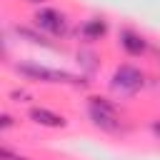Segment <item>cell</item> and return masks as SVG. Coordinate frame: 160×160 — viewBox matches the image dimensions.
I'll use <instances>...</instances> for the list:
<instances>
[{
    "instance_id": "1",
    "label": "cell",
    "mask_w": 160,
    "mask_h": 160,
    "mask_svg": "<svg viewBox=\"0 0 160 160\" xmlns=\"http://www.w3.org/2000/svg\"><path fill=\"white\" fill-rule=\"evenodd\" d=\"M88 112H90V120L102 128V130H120V112L118 108L108 100V98H100V95H92L88 98Z\"/></svg>"
},
{
    "instance_id": "2",
    "label": "cell",
    "mask_w": 160,
    "mask_h": 160,
    "mask_svg": "<svg viewBox=\"0 0 160 160\" xmlns=\"http://www.w3.org/2000/svg\"><path fill=\"white\" fill-rule=\"evenodd\" d=\"M15 70L30 80H40V82H70V85H85L82 78L72 75V72H65V70H52V68H45V65H35V62H22V65H15Z\"/></svg>"
},
{
    "instance_id": "3",
    "label": "cell",
    "mask_w": 160,
    "mask_h": 160,
    "mask_svg": "<svg viewBox=\"0 0 160 160\" xmlns=\"http://www.w3.org/2000/svg\"><path fill=\"white\" fill-rule=\"evenodd\" d=\"M110 85H112V90L120 92V95H132V92H138V90L145 85V75H142L135 65H118L115 72H112Z\"/></svg>"
},
{
    "instance_id": "4",
    "label": "cell",
    "mask_w": 160,
    "mask_h": 160,
    "mask_svg": "<svg viewBox=\"0 0 160 160\" xmlns=\"http://www.w3.org/2000/svg\"><path fill=\"white\" fill-rule=\"evenodd\" d=\"M35 28L45 30L48 35H65L68 22H65V15L60 10H55V8H40L35 12Z\"/></svg>"
},
{
    "instance_id": "5",
    "label": "cell",
    "mask_w": 160,
    "mask_h": 160,
    "mask_svg": "<svg viewBox=\"0 0 160 160\" xmlns=\"http://www.w3.org/2000/svg\"><path fill=\"white\" fill-rule=\"evenodd\" d=\"M28 115H30L32 122H38V125H42V128H65V125H68V120H65L62 115H58V112H52V110H48V108H40V105H32V108L28 110Z\"/></svg>"
},
{
    "instance_id": "6",
    "label": "cell",
    "mask_w": 160,
    "mask_h": 160,
    "mask_svg": "<svg viewBox=\"0 0 160 160\" xmlns=\"http://www.w3.org/2000/svg\"><path fill=\"white\" fill-rule=\"evenodd\" d=\"M120 45H122V50L128 52V55H142L145 50H148V42H145V38L140 35V32H135V30H130V28H125V30H120Z\"/></svg>"
},
{
    "instance_id": "7",
    "label": "cell",
    "mask_w": 160,
    "mask_h": 160,
    "mask_svg": "<svg viewBox=\"0 0 160 160\" xmlns=\"http://www.w3.org/2000/svg\"><path fill=\"white\" fill-rule=\"evenodd\" d=\"M105 32H108V22L102 18H90L80 28V35L85 40H100V38H105Z\"/></svg>"
},
{
    "instance_id": "8",
    "label": "cell",
    "mask_w": 160,
    "mask_h": 160,
    "mask_svg": "<svg viewBox=\"0 0 160 160\" xmlns=\"http://www.w3.org/2000/svg\"><path fill=\"white\" fill-rule=\"evenodd\" d=\"M15 32L20 35V38H25L28 42H32V45H42V48H52V42L40 32V30H32V28H28V25H18L15 28Z\"/></svg>"
},
{
    "instance_id": "9",
    "label": "cell",
    "mask_w": 160,
    "mask_h": 160,
    "mask_svg": "<svg viewBox=\"0 0 160 160\" xmlns=\"http://www.w3.org/2000/svg\"><path fill=\"white\" fill-rule=\"evenodd\" d=\"M10 125H12V118H10V115H2V118H0V128H2V130H8Z\"/></svg>"
},
{
    "instance_id": "10",
    "label": "cell",
    "mask_w": 160,
    "mask_h": 160,
    "mask_svg": "<svg viewBox=\"0 0 160 160\" xmlns=\"http://www.w3.org/2000/svg\"><path fill=\"white\" fill-rule=\"evenodd\" d=\"M12 98H18V100H28V92H25V90H12Z\"/></svg>"
},
{
    "instance_id": "11",
    "label": "cell",
    "mask_w": 160,
    "mask_h": 160,
    "mask_svg": "<svg viewBox=\"0 0 160 160\" xmlns=\"http://www.w3.org/2000/svg\"><path fill=\"white\" fill-rule=\"evenodd\" d=\"M150 130H152V132H155V135H158V138H160V120H155V122H152V125H150Z\"/></svg>"
},
{
    "instance_id": "12",
    "label": "cell",
    "mask_w": 160,
    "mask_h": 160,
    "mask_svg": "<svg viewBox=\"0 0 160 160\" xmlns=\"http://www.w3.org/2000/svg\"><path fill=\"white\" fill-rule=\"evenodd\" d=\"M25 2H32V5H42L45 0H25Z\"/></svg>"
},
{
    "instance_id": "13",
    "label": "cell",
    "mask_w": 160,
    "mask_h": 160,
    "mask_svg": "<svg viewBox=\"0 0 160 160\" xmlns=\"http://www.w3.org/2000/svg\"><path fill=\"white\" fill-rule=\"evenodd\" d=\"M15 160H30V158H20V155H18V158H15Z\"/></svg>"
}]
</instances>
